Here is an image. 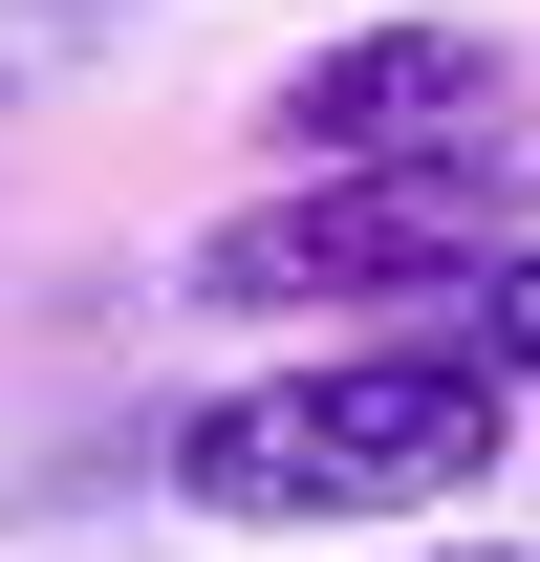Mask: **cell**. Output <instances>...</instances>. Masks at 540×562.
<instances>
[{"label": "cell", "mask_w": 540, "mask_h": 562, "mask_svg": "<svg viewBox=\"0 0 540 562\" xmlns=\"http://www.w3.org/2000/svg\"><path fill=\"white\" fill-rule=\"evenodd\" d=\"M540 432V390L497 347H454V325H368V347H281L238 368V390H195L173 412V519H238V541H390V519H454L497 454Z\"/></svg>", "instance_id": "1"}, {"label": "cell", "mask_w": 540, "mask_h": 562, "mask_svg": "<svg viewBox=\"0 0 540 562\" xmlns=\"http://www.w3.org/2000/svg\"><path fill=\"white\" fill-rule=\"evenodd\" d=\"M497 173H519V151H346V173H281V195H238L195 260H173V303H216V325L454 303V281L497 260Z\"/></svg>", "instance_id": "2"}, {"label": "cell", "mask_w": 540, "mask_h": 562, "mask_svg": "<svg viewBox=\"0 0 540 562\" xmlns=\"http://www.w3.org/2000/svg\"><path fill=\"white\" fill-rule=\"evenodd\" d=\"M281 173H346V151H519V44H475V22H346L303 66L260 87Z\"/></svg>", "instance_id": "3"}, {"label": "cell", "mask_w": 540, "mask_h": 562, "mask_svg": "<svg viewBox=\"0 0 540 562\" xmlns=\"http://www.w3.org/2000/svg\"><path fill=\"white\" fill-rule=\"evenodd\" d=\"M432 325H454V347H497V368L540 390V238H497V260H475L454 303H432Z\"/></svg>", "instance_id": "4"}, {"label": "cell", "mask_w": 540, "mask_h": 562, "mask_svg": "<svg viewBox=\"0 0 540 562\" xmlns=\"http://www.w3.org/2000/svg\"><path fill=\"white\" fill-rule=\"evenodd\" d=\"M410 562H540V541H410Z\"/></svg>", "instance_id": "5"}]
</instances>
